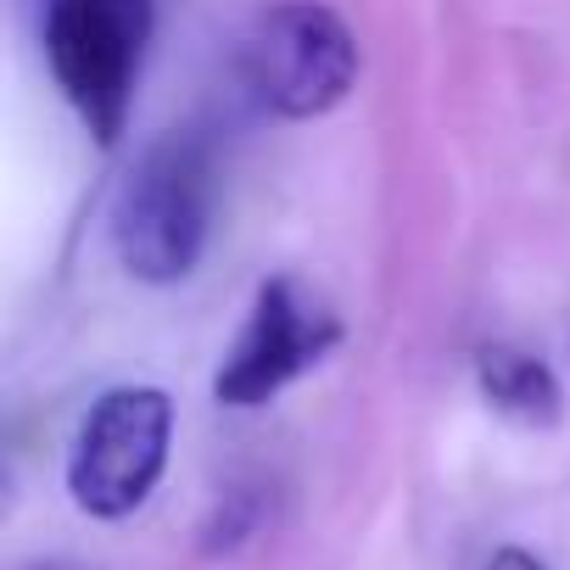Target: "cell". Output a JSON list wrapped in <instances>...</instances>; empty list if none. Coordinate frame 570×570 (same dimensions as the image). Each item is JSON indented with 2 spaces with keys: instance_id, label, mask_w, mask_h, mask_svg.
<instances>
[{
  "instance_id": "277c9868",
  "label": "cell",
  "mask_w": 570,
  "mask_h": 570,
  "mask_svg": "<svg viewBox=\"0 0 570 570\" xmlns=\"http://www.w3.org/2000/svg\"><path fill=\"white\" fill-rule=\"evenodd\" d=\"M174 453V397L163 386H112L68 442V498L90 520H129L151 503Z\"/></svg>"
},
{
  "instance_id": "6da1fadb",
  "label": "cell",
  "mask_w": 570,
  "mask_h": 570,
  "mask_svg": "<svg viewBox=\"0 0 570 570\" xmlns=\"http://www.w3.org/2000/svg\"><path fill=\"white\" fill-rule=\"evenodd\" d=\"M112 257L140 285H179L196 274L213 235V146L196 129L157 135L112 190Z\"/></svg>"
},
{
  "instance_id": "5b68a950",
  "label": "cell",
  "mask_w": 570,
  "mask_h": 570,
  "mask_svg": "<svg viewBox=\"0 0 570 570\" xmlns=\"http://www.w3.org/2000/svg\"><path fill=\"white\" fill-rule=\"evenodd\" d=\"M342 314L297 274H274L252 292V308L218 358L213 397L224 409H268L308 370H320L342 347Z\"/></svg>"
},
{
  "instance_id": "3957f363",
  "label": "cell",
  "mask_w": 570,
  "mask_h": 570,
  "mask_svg": "<svg viewBox=\"0 0 570 570\" xmlns=\"http://www.w3.org/2000/svg\"><path fill=\"white\" fill-rule=\"evenodd\" d=\"M157 35L151 0H46L40 46L62 101L96 135V146H118L135 85Z\"/></svg>"
},
{
  "instance_id": "7a4b0ae2",
  "label": "cell",
  "mask_w": 570,
  "mask_h": 570,
  "mask_svg": "<svg viewBox=\"0 0 570 570\" xmlns=\"http://www.w3.org/2000/svg\"><path fill=\"white\" fill-rule=\"evenodd\" d=\"M358 68V35L320 0H274L246 23L235 46V73L246 96L279 124H314L336 112L353 96Z\"/></svg>"
},
{
  "instance_id": "ba28073f",
  "label": "cell",
  "mask_w": 570,
  "mask_h": 570,
  "mask_svg": "<svg viewBox=\"0 0 570 570\" xmlns=\"http://www.w3.org/2000/svg\"><path fill=\"white\" fill-rule=\"evenodd\" d=\"M481 570H548L531 548H492V559L481 564Z\"/></svg>"
},
{
  "instance_id": "8992f818",
  "label": "cell",
  "mask_w": 570,
  "mask_h": 570,
  "mask_svg": "<svg viewBox=\"0 0 570 570\" xmlns=\"http://www.w3.org/2000/svg\"><path fill=\"white\" fill-rule=\"evenodd\" d=\"M475 392L492 414H503L509 425H525V431H548L564 414L559 375L537 353L509 347V342H492L475 353Z\"/></svg>"
},
{
  "instance_id": "52a82bcc",
  "label": "cell",
  "mask_w": 570,
  "mask_h": 570,
  "mask_svg": "<svg viewBox=\"0 0 570 570\" xmlns=\"http://www.w3.org/2000/svg\"><path fill=\"white\" fill-rule=\"evenodd\" d=\"M257 525H263V498L257 492H229L213 509V520L202 525V553H235Z\"/></svg>"
}]
</instances>
